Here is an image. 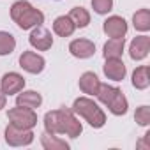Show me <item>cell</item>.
I'll use <instances>...</instances> for the list:
<instances>
[{
    "label": "cell",
    "mask_w": 150,
    "mask_h": 150,
    "mask_svg": "<svg viewBox=\"0 0 150 150\" xmlns=\"http://www.w3.org/2000/svg\"><path fill=\"white\" fill-rule=\"evenodd\" d=\"M127 28V21L122 16H110L103 23V30L108 37H125Z\"/></svg>",
    "instance_id": "cell-10"
},
{
    "label": "cell",
    "mask_w": 150,
    "mask_h": 150,
    "mask_svg": "<svg viewBox=\"0 0 150 150\" xmlns=\"http://www.w3.org/2000/svg\"><path fill=\"white\" fill-rule=\"evenodd\" d=\"M92 9L94 13L104 16L113 9V0H92Z\"/></svg>",
    "instance_id": "cell-24"
},
{
    "label": "cell",
    "mask_w": 150,
    "mask_h": 150,
    "mask_svg": "<svg viewBox=\"0 0 150 150\" xmlns=\"http://www.w3.org/2000/svg\"><path fill=\"white\" fill-rule=\"evenodd\" d=\"M74 30H76V25L72 23V20L67 14L55 18V21H53V32L58 37H71L74 34Z\"/></svg>",
    "instance_id": "cell-17"
},
{
    "label": "cell",
    "mask_w": 150,
    "mask_h": 150,
    "mask_svg": "<svg viewBox=\"0 0 150 150\" xmlns=\"http://www.w3.org/2000/svg\"><path fill=\"white\" fill-rule=\"evenodd\" d=\"M20 67L30 74H39L46 67V60L42 55H37L35 51H23L20 55Z\"/></svg>",
    "instance_id": "cell-8"
},
{
    "label": "cell",
    "mask_w": 150,
    "mask_h": 150,
    "mask_svg": "<svg viewBox=\"0 0 150 150\" xmlns=\"http://www.w3.org/2000/svg\"><path fill=\"white\" fill-rule=\"evenodd\" d=\"M69 53L76 58H90L96 53V44L90 39H74L69 44Z\"/></svg>",
    "instance_id": "cell-13"
},
{
    "label": "cell",
    "mask_w": 150,
    "mask_h": 150,
    "mask_svg": "<svg viewBox=\"0 0 150 150\" xmlns=\"http://www.w3.org/2000/svg\"><path fill=\"white\" fill-rule=\"evenodd\" d=\"M28 42L32 48H35L37 51H48L53 46V35L48 28H44L42 25L34 27L30 35H28Z\"/></svg>",
    "instance_id": "cell-7"
},
{
    "label": "cell",
    "mask_w": 150,
    "mask_h": 150,
    "mask_svg": "<svg viewBox=\"0 0 150 150\" xmlns=\"http://www.w3.org/2000/svg\"><path fill=\"white\" fill-rule=\"evenodd\" d=\"M6 141L11 146H28L34 141V132L32 129H21L9 124L6 127Z\"/></svg>",
    "instance_id": "cell-6"
},
{
    "label": "cell",
    "mask_w": 150,
    "mask_h": 150,
    "mask_svg": "<svg viewBox=\"0 0 150 150\" xmlns=\"http://www.w3.org/2000/svg\"><path fill=\"white\" fill-rule=\"evenodd\" d=\"M71 110L76 115H80L85 122H88V125H92L94 129H101L106 124V113L90 97H78V99H74Z\"/></svg>",
    "instance_id": "cell-3"
},
{
    "label": "cell",
    "mask_w": 150,
    "mask_h": 150,
    "mask_svg": "<svg viewBox=\"0 0 150 150\" xmlns=\"http://www.w3.org/2000/svg\"><path fill=\"white\" fill-rule=\"evenodd\" d=\"M11 20L21 30H32L44 23V14L27 0H18L11 6Z\"/></svg>",
    "instance_id": "cell-2"
},
{
    "label": "cell",
    "mask_w": 150,
    "mask_h": 150,
    "mask_svg": "<svg viewBox=\"0 0 150 150\" xmlns=\"http://www.w3.org/2000/svg\"><path fill=\"white\" fill-rule=\"evenodd\" d=\"M150 51V37L148 35H136L129 44V57L136 62L148 57Z\"/></svg>",
    "instance_id": "cell-11"
},
{
    "label": "cell",
    "mask_w": 150,
    "mask_h": 150,
    "mask_svg": "<svg viewBox=\"0 0 150 150\" xmlns=\"http://www.w3.org/2000/svg\"><path fill=\"white\" fill-rule=\"evenodd\" d=\"M25 88V78L20 72H6L0 80V90L6 96H14Z\"/></svg>",
    "instance_id": "cell-9"
},
{
    "label": "cell",
    "mask_w": 150,
    "mask_h": 150,
    "mask_svg": "<svg viewBox=\"0 0 150 150\" xmlns=\"http://www.w3.org/2000/svg\"><path fill=\"white\" fill-rule=\"evenodd\" d=\"M125 48V37H111L110 41H106L104 48H103V57L106 58H120Z\"/></svg>",
    "instance_id": "cell-16"
},
{
    "label": "cell",
    "mask_w": 150,
    "mask_h": 150,
    "mask_svg": "<svg viewBox=\"0 0 150 150\" xmlns=\"http://www.w3.org/2000/svg\"><path fill=\"white\" fill-rule=\"evenodd\" d=\"M132 25L138 32H148L150 30V11L139 9L132 14Z\"/></svg>",
    "instance_id": "cell-21"
},
{
    "label": "cell",
    "mask_w": 150,
    "mask_h": 150,
    "mask_svg": "<svg viewBox=\"0 0 150 150\" xmlns=\"http://www.w3.org/2000/svg\"><path fill=\"white\" fill-rule=\"evenodd\" d=\"M6 104H7V96H6L2 90H0V111L6 108Z\"/></svg>",
    "instance_id": "cell-25"
},
{
    "label": "cell",
    "mask_w": 150,
    "mask_h": 150,
    "mask_svg": "<svg viewBox=\"0 0 150 150\" xmlns=\"http://www.w3.org/2000/svg\"><path fill=\"white\" fill-rule=\"evenodd\" d=\"M41 145L44 150H69L71 145L65 139H60L57 134H50V132H42L41 134Z\"/></svg>",
    "instance_id": "cell-18"
},
{
    "label": "cell",
    "mask_w": 150,
    "mask_h": 150,
    "mask_svg": "<svg viewBox=\"0 0 150 150\" xmlns=\"http://www.w3.org/2000/svg\"><path fill=\"white\" fill-rule=\"evenodd\" d=\"M7 118L13 125L21 127V129H34L37 125V113L30 108L16 106L7 111Z\"/></svg>",
    "instance_id": "cell-5"
},
{
    "label": "cell",
    "mask_w": 150,
    "mask_h": 150,
    "mask_svg": "<svg viewBox=\"0 0 150 150\" xmlns=\"http://www.w3.org/2000/svg\"><path fill=\"white\" fill-rule=\"evenodd\" d=\"M67 16L72 20V23L76 25V28H85L90 23V13L85 7H81V6L80 7H72Z\"/></svg>",
    "instance_id": "cell-20"
},
{
    "label": "cell",
    "mask_w": 150,
    "mask_h": 150,
    "mask_svg": "<svg viewBox=\"0 0 150 150\" xmlns=\"http://www.w3.org/2000/svg\"><path fill=\"white\" fill-rule=\"evenodd\" d=\"M103 71L106 74V78L113 81H122L127 74V67L120 58H106Z\"/></svg>",
    "instance_id": "cell-12"
},
{
    "label": "cell",
    "mask_w": 150,
    "mask_h": 150,
    "mask_svg": "<svg viewBox=\"0 0 150 150\" xmlns=\"http://www.w3.org/2000/svg\"><path fill=\"white\" fill-rule=\"evenodd\" d=\"M44 131L50 134H65L69 138H78L83 132V125L72 110L60 108L51 110L44 115Z\"/></svg>",
    "instance_id": "cell-1"
},
{
    "label": "cell",
    "mask_w": 150,
    "mask_h": 150,
    "mask_svg": "<svg viewBox=\"0 0 150 150\" xmlns=\"http://www.w3.org/2000/svg\"><path fill=\"white\" fill-rule=\"evenodd\" d=\"M42 104V96L35 90H21L16 96V106H23V108H30L35 110Z\"/></svg>",
    "instance_id": "cell-14"
},
{
    "label": "cell",
    "mask_w": 150,
    "mask_h": 150,
    "mask_svg": "<svg viewBox=\"0 0 150 150\" xmlns=\"http://www.w3.org/2000/svg\"><path fill=\"white\" fill-rule=\"evenodd\" d=\"M96 97L99 99V103H103L110 113H113L115 117H122L127 113V108H129V103L124 96V92L118 88V87H113V85H108V83H101L99 85V90L96 94Z\"/></svg>",
    "instance_id": "cell-4"
},
{
    "label": "cell",
    "mask_w": 150,
    "mask_h": 150,
    "mask_svg": "<svg viewBox=\"0 0 150 150\" xmlns=\"http://www.w3.org/2000/svg\"><path fill=\"white\" fill-rule=\"evenodd\" d=\"M16 48V39L13 34L9 32H4L0 30V57H6V55H11Z\"/></svg>",
    "instance_id": "cell-22"
},
{
    "label": "cell",
    "mask_w": 150,
    "mask_h": 150,
    "mask_svg": "<svg viewBox=\"0 0 150 150\" xmlns=\"http://www.w3.org/2000/svg\"><path fill=\"white\" fill-rule=\"evenodd\" d=\"M150 85V69L148 65H139L132 72V87L136 90H146Z\"/></svg>",
    "instance_id": "cell-19"
},
{
    "label": "cell",
    "mask_w": 150,
    "mask_h": 150,
    "mask_svg": "<svg viewBox=\"0 0 150 150\" xmlns=\"http://www.w3.org/2000/svg\"><path fill=\"white\" fill-rule=\"evenodd\" d=\"M134 120L138 122V125L146 127V125L150 124V108H148V106H139V108H136Z\"/></svg>",
    "instance_id": "cell-23"
},
{
    "label": "cell",
    "mask_w": 150,
    "mask_h": 150,
    "mask_svg": "<svg viewBox=\"0 0 150 150\" xmlns=\"http://www.w3.org/2000/svg\"><path fill=\"white\" fill-rule=\"evenodd\" d=\"M78 85H80V90H81L83 94H87V96H96L97 90H99L101 81H99V78H97L96 72L87 71V72H83L81 76H80Z\"/></svg>",
    "instance_id": "cell-15"
}]
</instances>
